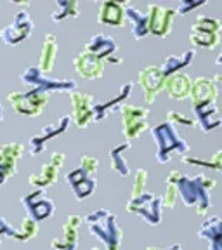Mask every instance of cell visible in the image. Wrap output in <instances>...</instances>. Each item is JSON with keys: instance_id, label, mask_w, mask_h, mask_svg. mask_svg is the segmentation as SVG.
<instances>
[{"instance_id": "19", "label": "cell", "mask_w": 222, "mask_h": 250, "mask_svg": "<svg viewBox=\"0 0 222 250\" xmlns=\"http://www.w3.org/2000/svg\"><path fill=\"white\" fill-rule=\"evenodd\" d=\"M66 183L71 186V189H73V193H75V198H77L78 202L87 200L94 193V189H96V181H94V177L85 174L80 167L71 170L70 174H66Z\"/></svg>"}, {"instance_id": "44", "label": "cell", "mask_w": 222, "mask_h": 250, "mask_svg": "<svg viewBox=\"0 0 222 250\" xmlns=\"http://www.w3.org/2000/svg\"><path fill=\"white\" fill-rule=\"evenodd\" d=\"M217 82H222V75L221 73H217L214 77V83H217Z\"/></svg>"}, {"instance_id": "37", "label": "cell", "mask_w": 222, "mask_h": 250, "mask_svg": "<svg viewBox=\"0 0 222 250\" xmlns=\"http://www.w3.org/2000/svg\"><path fill=\"white\" fill-rule=\"evenodd\" d=\"M98 167H99L98 158H94V156H82V158H80V168H82L85 174H89V176H92L94 172L98 170Z\"/></svg>"}, {"instance_id": "42", "label": "cell", "mask_w": 222, "mask_h": 250, "mask_svg": "<svg viewBox=\"0 0 222 250\" xmlns=\"http://www.w3.org/2000/svg\"><path fill=\"white\" fill-rule=\"evenodd\" d=\"M221 40H222V30H221ZM215 62H217V64H222V51H221V54H219V58L215 59Z\"/></svg>"}, {"instance_id": "16", "label": "cell", "mask_w": 222, "mask_h": 250, "mask_svg": "<svg viewBox=\"0 0 222 250\" xmlns=\"http://www.w3.org/2000/svg\"><path fill=\"white\" fill-rule=\"evenodd\" d=\"M83 223L80 215H68L62 224V236H58L51 242V250H77L78 228Z\"/></svg>"}, {"instance_id": "33", "label": "cell", "mask_w": 222, "mask_h": 250, "mask_svg": "<svg viewBox=\"0 0 222 250\" xmlns=\"http://www.w3.org/2000/svg\"><path fill=\"white\" fill-rule=\"evenodd\" d=\"M146 184H148V170H146V168H137L136 177H134V184H132V198L144 195Z\"/></svg>"}, {"instance_id": "4", "label": "cell", "mask_w": 222, "mask_h": 250, "mask_svg": "<svg viewBox=\"0 0 222 250\" xmlns=\"http://www.w3.org/2000/svg\"><path fill=\"white\" fill-rule=\"evenodd\" d=\"M9 104L21 115L26 117H39L45 106L49 104V92L40 89H30L28 92H11Z\"/></svg>"}, {"instance_id": "12", "label": "cell", "mask_w": 222, "mask_h": 250, "mask_svg": "<svg viewBox=\"0 0 222 250\" xmlns=\"http://www.w3.org/2000/svg\"><path fill=\"white\" fill-rule=\"evenodd\" d=\"M176 12V9L161 7L158 4L148 5L149 33H153L156 37H167L172 31V23H174Z\"/></svg>"}, {"instance_id": "2", "label": "cell", "mask_w": 222, "mask_h": 250, "mask_svg": "<svg viewBox=\"0 0 222 250\" xmlns=\"http://www.w3.org/2000/svg\"><path fill=\"white\" fill-rule=\"evenodd\" d=\"M83 224L90 234L102 243V250H118L121 242V229L117 224V215L106 208H98L83 217Z\"/></svg>"}, {"instance_id": "18", "label": "cell", "mask_w": 222, "mask_h": 250, "mask_svg": "<svg viewBox=\"0 0 222 250\" xmlns=\"http://www.w3.org/2000/svg\"><path fill=\"white\" fill-rule=\"evenodd\" d=\"M75 70L85 80H98V78L102 77L104 73V61H101L96 56L89 54V52H80V54L75 58L73 61Z\"/></svg>"}, {"instance_id": "23", "label": "cell", "mask_w": 222, "mask_h": 250, "mask_svg": "<svg viewBox=\"0 0 222 250\" xmlns=\"http://www.w3.org/2000/svg\"><path fill=\"white\" fill-rule=\"evenodd\" d=\"M191 89H193V82L186 73L172 75V77L167 78V82H165V90L168 92V96L172 99H177V101H182V99L189 98L191 96Z\"/></svg>"}, {"instance_id": "17", "label": "cell", "mask_w": 222, "mask_h": 250, "mask_svg": "<svg viewBox=\"0 0 222 250\" xmlns=\"http://www.w3.org/2000/svg\"><path fill=\"white\" fill-rule=\"evenodd\" d=\"M193 111H195V117H196V125H198L205 134L219 129L222 125V118H221V115H219V109L215 103H200V104H193Z\"/></svg>"}, {"instance_id": "38", "label": "cell", "mask_w": 222, "mask_h": 250, "mask_svg": "<svg viewBox=\"0 0 222 250\" xmlns=\"http://www.w3.org/2000/svg\"><path fill=\"white\" fill-rule=\"evenodd\" d=\"M205 4H207V2H203V0H200V2H191V0H181L179 7H177V12H179L181 16H186L189 11H193V9H196V7H203Z\"/></svg>"}, {"instance_id": "8", "label": "cell", "mask_w": 222, "mask_h": 250, "mask_svg": "<svg viewBox=\"0 0 222 250\" xmlns=\"http://www.w3.org/2000/svg\"><path fill=\"white\" fill-rule=\"evenodd\" d=\"M21 205L26 210L28 217L37 223H42L54 214V203L45 196V189H35L30 195L21 196Z\"/></svg>"}, {"instance_id": "26", "label": "cell", "mask_w": 222, "mask_h": 250, "mask_svg": "<svg viewBox=\"0 0 222 250\" xmlns=\"http://www.w3.org/2000/svg\"><path fill=\"white\" fill-rule=\"evenodd\" d=\"M191 99H193V104L215 103V99H217V87H215L214 80H208L205 77L196 78L195 82H193Z\"/></svg>"}, {"instance_id": "34", "label": "cell", "mask_w": 222, "mask_h": 250, "mask_svg": "<svg viewBox=\"0 0 222 250\" xmlns=\"http://www.w3.org/2000/svg\"><path fill=\"white\" fill-rule=\"evenodd\" d=\"M193 28H198V30H205V31H215V33H221L222 24L219 20L215 18H208V16H198L193 24Z\"/></svg>"}, {"instance_id": "35", "label": "cell", "mask_w": 222, "mask_h": 250, "mask_svg": "<svg viewBox=\"0 0 222 250\" xmlns=\"http://www.w3.org/2000/svg\"><path fill=\"white\" fill-rule=\"evenodd\" d=\"M167 122L172 125H182V127H193L196 124V120H193L184 113H179V111H170L167 115Z\"/></svg>"}, {"instance_id": "20", "label": "cell", "mask_w": 222, "mask_h": 250, "mask_svg": "<svg viewBox=\"0 0 222 250\" xmlns=\"http://www.w3.org/2000/svg\"><path fill=\"white\" fill-rule=\"evenodd\" d=\"M132 89H134L132 82L125 83V85L120 87V90H118V94L115 96V98L108 99V101H104V103H98V104H94V122L104 120L109 113H113V111H117V109H121L123 101L130 96Z\"/></svg>"}, {"instance_id": "22", "label": "cell", "mask_w": 222, "mask_h": 250, "mask_svg": "<svg viewBox=\"0 0 222 250\" xmlns=\"http://www.w3.org/2000/svg\"><path fill=\"white\" fill-rule=\"evenodd\" d=\"M198 236L208 242V250H222V217L207 219L198 231Z\"/></svg>"}, {"instance_id": "46", "label": "cell", "mask_w": 222, "mask_h": 250, "mask_svg": "<svg viewBox=\"0 0 222 250\" xmlns=\"http://www.w3.org/2000/svg\"><path fill=\"white\" fill-rule=\"evenodd\" d=\"M146 250H161V249H158V247H148Z\"/></svg>"}, {"instance_id": "14", "label": "cell", "mask_w": 222, "mask_h": 250, "mask_svg": "<svg viewBox=\"0 0 222 250\" xmlns=\"http://www.w3.org/2000/svg\"><path fill=\"white\" fill-rule=\"evenodd\" d=\"M70 122H71V115H62L56 124L47 125L42 132L31 137V141H30V153L31 155L35 156V155H39V153H42L43 149H45V145L49 143V141L66 132L68 127H70Z\"/></svg>"}, {"instance_id": "9", "label": "cell", "mask_w": 222, "mask_h": 250, "mask_svg": "<svg viewBox=\"0 0 222 250\" xmlns=\"http://www.w3.org/2000/svg\"><path fill=\"white\" fill-rule=\"evenodd\" d=\"M62 164H64V153L54 151L51 155V158L47 160V164L42 167L40 172H35L28 177V183L35 189H45V188L52 186L58 183L59 170H61Z\"/></svg>"}, {"instance_id": "11", "label": "cell", "mask_w": 222, "mask_h": 250, "mask_svg": "<svg viewBox=\"0 0 222 250\" xmlns=\"http://www.w3.org/2000/svg\"><path fill=\"white\" fill-rule=\"evenodd\" d=\"M31 31H33V21H31L30 14L20 11L9 26L0 30V39L4 40L7 45H18L31 35Z\"/></svg>"}, {"instance_id": "13", "label": "cell", "mask_w": 222, "mask_h": 250, "mask_svg": "<svg viewBox=\"0 0 222 250\" xmlns=\"http://www.w3.org/2000/svg\"><path fill=\"white\" fill-rule=\"evenodd\" d=\"M24 148L21 143H5L0 148V186L9 181L18 170V162L23 155Z\"/></svg>"}, {"instance_id": "7", "label": "cell", "mask_w": 222, "mask_h": 250, "mask_svg": "<svg viewBox=\"0 0 222 250\" xmlns=\"http://www.w3.org/2000/svg\"><path fill=\"white\" fill-rule=\"evenodd\" d=\"M120 111H121V122H123L125 139L129 141V143L148 129L149 111L146 108H141V106H134V104H125L121 106Z\"/></svg>"}, {"instance_id": "27", "label": "cell", "mask_w": 222, "mask_h": 250, "mask_svg": "<svg viewBox=\"0 0 222 250\" xmlns=\"http://www.w3.org/2000/svg\"><path fill=\"white\" fill-rule=\"evenodd\" d=\"M56 56H58V40H56V37L52 33H47L45 39H43L42 54H40V61H39V70L42 73L54 70Z\"/></svg>"}, {"instance_id": "10", "label": "cell", "mask_w": 222, "mask_h": 250, "mask_svg": "<svg viewBox=\"0 0 222 250\" xmlns=\"http://www.w3.org/2000/svg\"><path fill=\"white\" fill-rule=\"evenodd\" d=\"M71 122H75L78 129H85L89 127L90 122H94V98L90 94L83 92H71Z\"/></svg>"}, {"instance_id": "47", "label": "cell", "mask_w": 222, "mask_h": 250, "mask_svg": "<svg viewBox=\"0 0 222 250\" xmlns=\"http://www.w3.org/2000/svg\"><path fill=\"white\" fill-rule=\"evenodd\" d=\"M221 174H222V168H221Z\"/></svg>"}, {"instance_id": "32", "label": "cell", "mask_w": 222, "mask_h": 250, "mask_svg": "<svg viewBox=\"0 0 222 250\" xmlns=\"http://www.w3.org/2000/svg\"><path fill=\"white\" fill-rule=\"evenodd\" d=\"M37 233H39V223L37 221H33L31 217H24L23 221H21L20 228L16 229V234H14V240L20 243H24V242H30V240H33L37 236Z\"/></svg>"}, {"instance_id": "31", "label": "cell", "mask_w": 222, "mask_h": 250, "mask_svg": "<svg viewBox=\"0 0 222 250\" xmlns=\"http://www.w3.org/2000/svg\"><path fill=\"white\" fill-rule=\"evenodd\" d=\"M66 18H78V2L77 0H58L56 9L52 12V21L61 23Z\"/></svg>"}, {"instance_id": "1", "label": "cell", "mask_w": 222, "mask_h": 250, "mask_svg": "<svg viewBox=\"0 0 222 250\" xmlns=\"http://www.w3.org/2000/svg\"><path fill=\"white\" fill-rule=\"evenodd\" d=\"M176 186L179 189V198L186 207H195L198 215L207 214L210 207V191L215 188L214 179H208L203 174L195 177L181 176Z\"/></svg>"}, {"instance_id": "21", "label": "cell", "mask_w": 222, "mask_h": 250, "mask_svg": "<svg viewBox=\"0 0 222 250\" xmlns=\"http://www.w3.org/2000/svg\"><path fill=\"white\" fill-rule=\"evenodd\" d=\"M117 49H118V45H117V42H115V39L104 35V33H98V35H94L92 39L85 43L83 52H89V54L99 58L101 61H106L108 58L115 56Z\"/></svg>"}, {"instance_id": "45", "label": "cell", "mask_w": 222, "mask_h": 250, "mask_svg": "<svg viewBox=\"0 0 222 250\" xmlns=\"http://www.w3.org/2000/svg\"><path fill=\"white\" fill-rule=\"evenodd\" d=\"M0 122H4V109H2V104H0Z\"/></svg>"}, {"instance_id": "6", "label": "cell", "mask_w": 222, "mask_h": 250, "mask_svg": "<svg viewBox=\"0 0 222 250\" xmlns=\"http://www.w3.org/2000/svg\"><path fill=\"white\" fill-rule=\"evenodd\" d=\"M20 80L24 85H31L33 89L45 90H58V92H75L77 90V83L75 80H52V78L43 77V73L39 70V66H30L20 73Z\"/></svg>"}, {"instance_id": "41", "label": "cell", "mask_w": 222, "mask_h": 250, "mask_svg": "<svg viewBox=\"0 0 222 250\" xmlns=\"http://www.w3.org/2000/svg\"><path fill=\"white\" fill-rule=\"evenodd\" d=\"M106 61H108V62H113V64H120L121 59L120 58H115V56H111V58H108Z\"/></svg>"}, {"instance_id": "43", "label": "cell", "mask_w": 222, "mask_h": 250, "mask_svg": "<svg viewBox=\"0 0 222 250\" xmlns=\"http://www.w3.org/2000/svg\"><path fill=\"white\" fill-rule=\"evenodd\" d=\"M165 250H184L181 245H172V247H168V249H165Z\"/></svg>"}, {"instance_id": "39", "label": "cell", "mask_w": 222, "mask_h": 250, "mask_svg": "<svg viewBox=\"0 0 222 250\" xmlns=\"http://www.w3.org/2000/svg\"><path fill=\"white\" fill-rule=\"evenodd\" d=\"M14 234H16V229L9 226L7 221H5V219L0 215V243L4 242V238H7V236L14 238Z\"/></svg>"}, {"instance_id": "29", "label": "cell", "mask_w": 222, "mask_h": 250, "mask_svg": "<svg viewBox=\"0 0 222 250\" xmlns=\"http://www.w3.org/2000/svg\"><path fill=\"white\" fill-rule=\"evenodd\" d=\"M130 143L129 141H125L121 145L115 146L113 149H109V160H111V168L117 172L120 177H127L130 174V168L129 164L125 160V153L130 149Z\"/></svg>"}, {"instance_id": "30", "label": "cell", "mask_w": 222, "mask_h": 250, "mask_svg": "<svg viewBox=\"0 0 222 250\" xmlns=\"http://www.w3.org/2000/svg\"><path fill=\"white\" fill-rule=\"evenodd\" d=\"M189 40H191L196 47H203V49H214V47L221 42V33L198 30V28H191Z\"/></svg>"}, {"instance_id": "25", "label": "cell", "mask_w": 222, "mask_h": 250, "mask_svg": "<svg viewBox=\"0 0 222 250\" xmlns=\"http://www.w3.org/2000/svg\"><path fill=\"white\" fill-rule=\"evenodd\" d=\"M125 20L132 24V35L136 40L144 39L146 35H149V21L148 14L141 12L139 9H136L132 4L125 5Z\"/></svg>"}, {"instance_id": "36", "label": "cell", "mask_w": 222, "mask_h": 250, "mask_svg": "<svg viewBox=\"0 0 222 250\" xmlns=\"http://www.w3.org/2000/svg\"><path fill=\"white\" fill-rule=\"evenodd\" d=\"M163 200V205L167 208H174L177 205V200H179V189H177L176 184H167V191L161 196Z\"/></svg>"}, {"instance_id": "3", "label": "cell", "mask_w": 222, "mask_h": 250, "mask_svg": "<svg viewBox=\"0 0 222 250\" xmlns=\"http://www.w3.org/2000/svg\"><path fill=\"white\" fill-rule=\"evenodd\" d=\"M151 136L155 137L156 143V160L158 164H168L174 158V155L186 156L189 153V146L187 143L179 136L176 127L168 122L155 125L151 129Z\"/></svg>"}, {"instance_id": "15", "label": "cell", "mask_w": 222, "mask_h": 250, "mask_svg": "<svg viewBox=\"0 0 222 250\" xmlns=\"http://www.w3.org/2000/svg\"><path fill=\"white\" fill-rule=\"evenodd\" d=\"M165 82L167 78L161 75L158 66H149L139 73V83L144 90V99L148 104H153L156 96L165 89Z\"/></svg>"}, {"instance_id": "5", "label": "cell", "mask_w": 222, "mask_h": 250, "mask_svg": "<svg viewBox=\"0 0 222 250\" xmlns=\"http://www.w3.org/2000/svg\"><path fill=\"white\" fill-rule=\"evenodd\" d=\"M161 207H163V200L160 195L155 193H148L144 195L130 198L127 202V212L134 215H139L141 219H144L149 226H156L161 221Z\"/></svg>"}, {"instance_id": "24", "label": "cell", "mask_w": 222, "mask_h": 250, "mask_svg": "<svg viewBox=\"0 0 222 250\" xmlns=\"http://www.w3.org/2000/svg\"><path fill=\"white\" fill-rule=\"evenodd\" d=\"M99 23L106 26H121L125 23V5L121 2H102Z\"/></svg>"}, {"instance_id": "40", "label": "cell", "mask_w": 222, "mask_h": 250, "mask_svg": "<svg viewBox=\"0 0 222 250\" xmlns=\"http://www.w3.org/2000/svg\"><path fill=\"white\" fill-rule=\"evenodd\" d=\"M182 176L179 170H172L170 174H168V177H167V184H176L177 181H179V177Z\"/></svg>"}, {"instance_id": "28", "label": "cell", "mask_w": 222, "mask_h": 250, "mask_svg": "<svg viewBox=\"0 0 222 250\" xmlns=\"http://www.w3.org/2000/svg\"><path fill=\"white\" fill-rule=\"evenodd\" d=\"M195 56H196L195 51H186L182 56H168L163 61V64L160 66L161 75H163L165 78H168V77H172V75L179 73V70H182V68L191 64Z\"/></svg>"}]
</instances>
